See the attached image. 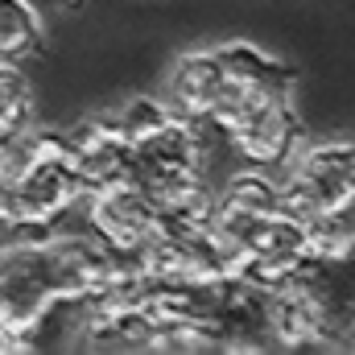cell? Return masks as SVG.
I'll return each instance as SVG.
<instances>
[{
	"label": "cell",
	"instance_id": "1",
	"mask_svg": "<svg viewBox=\"0 0 355 355\" xmlns=\"http://www.w3.org/2000/svg\"><path fill=\"white\" fill-rule=\"evenodd\" d=\"M0 194H4V215L29 227H50L67 211H75L83 202V186L75 174L67 137L37 128L4 137Z\"/></svg>",
	"mask_w": 355,
	"mask_h": 355
},
{
	"label": "cell",
	"instance_id": "2",
	"mask_svg": "<svg viewBox=\"0 0 355 355\" xmlns=\"http://www.w3.org/2000/svg\"><path fill=\"white\" fill-rule=\"evenodd\" d=\"M272 343L314 347L352 331V277L347 261L306 257L289 277L268 289Z\"/></svg>",
	"mask_w": 355,
	"mask_h": 355
},
{
	"label": "cell",
	"instance_id": "3",
	"mask_svg": "<svg viewBox=\"0 0 355 355\" xmlns=\"http://www.w3.org/2000/svg\"><path fill=\"white\" fill-rule=\"evenodd\" d=\"M285 174L277 178L281 202L310 219L335 215V211H355V149L352 141H314L297 145L285 162Z\"/></svg>",
	"mask_w": 355,
	"mask_h": 355
},
{
	"label": "cell",
	"instance_id": "4",
	"mask_svg": "<svg viewBox=\"0 0 355 355\" xmlns=\"http://www.w3.org/2000/svg\"><path fill=\"white\" fill-rule=\"evenodd\" d=\"M83 215L95 227V236H103L124 257H141V248L162 227V207L137 182H120V186H107V190L87 194L83 198Z\"/></svg>",
	"mask_w": 355,
	"mask_h": 355
},
{
	"label": "cell",
	"instance_id": "5",
	"mask_svg": "<svg viewBox=\"0 0 355 355\" xmlns=\"http://www.w3.org/2000/svg\"><path fill=\"white\" fill-rule=\"evenodd\" d=\"M62 137H67V149H71L83 194L120 186V182L132 178V145H128L124 128L116 124V116L112 120L107 116H87V120L71 124Z\"/></svg>",
	"mask_w": 355,
	"mask_h": 355
},
{
	"label": "cell",
	"instance_id": "6",
	"mask_svg": "<svg viewBox=\"0 0 355 355\" xmlns=\"http://www.w3.org/2000/svg\"><path fill=\"white\" fill-rule=\"evenodd\" d=\"M166 91H170L166 103L178 107L182 116L215 124V116L223 112L227 91H232V75H227V62H223L219 46L178 54L174 67H170V79H166Z\"/></svg>",
	"mask_w": 355,
	"mask_h": 355
},
{
	"label": "cell",
	"instance_id": "7",
	"mask_svg": "<svg viewBox=\"0 0 355 355\" xmlns=\"http://www.w3.org/2000/svg\"><path fill=\"white\" fill-rule=\"evenodd\" d=\"M37 124V91L17 58H0V137H17Z\"/></svg>",
	"mask_w": 355,
	"mask_h": 355
},
{
	"label": "cell",
	"instance_id": "8",
	"mask_svg": "<svg viewBox=\"0 0 355 355\" xmlns=\"http://www.w3.org/2000/svg\"><path fill=\"white\" fill-rule=\"evenodd\" d=\"M46 37V21L33 0H0V58H29Z\"/></svg>",
	"mask_w": 355,
	"mask_h": 355
},
{
	"label": "cell",
	"instance_id": "9",
	"mask_svg": "<svg viewBox=\"0 0 355 355\" xmlns=\"http://www.w3.org/2000/svg\"><path fill=\"white\" fill-rule=\"evenodd\" d=\"M4 219H8V215H4V194H0V223H4Z\"/></svg>",
	"mask_w": 355,
	"mask_h": 355
},
{
	"label": "cell",
	"instance_id": "10",
	"mask_svg": "<svg viewBox=\"0 0 355 355\" xmlns=\"http://www.w3.org/2000/svg\"><path fill=\"white\" fill-rule=\"evenodd\" d=\"M0 162H4V137H0Z\"/></svg>",
	"mask_w": 355,
	"mask_h": 355
}]
</instances>
